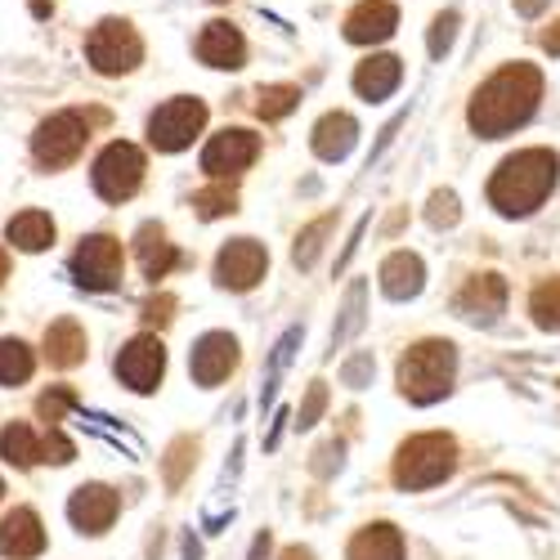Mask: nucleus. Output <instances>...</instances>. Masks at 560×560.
<instances>
[{"mask_svg":"<svg viewBox=\"0 0 560 560\" xmlns=\"http://www.w3.org/2000/svg\"><path fill=\"white\" fill-rule=\"evenodd\" d=\"M538 100H542V72L534 63H506L476 90L466 121H471L480 139H502L534 117Z\"/></svg>","mask_w":560,"mask_h":560,"instance_id":"nucleus-1","label":"nucleus"},{"mask_svg":"<svg viewBox=\"0 0 560 560\" xmlns=\"http://www.w3.org/2000/svg\"><path fill=\"white\" fill-rule=\"evenodd\" d=\"M556 171H560V162H556L551 149H521V153H511L493 171V179H489V202L502 215H529L556 189Z\"/></svg>","mask_w":560,"mask_h":560,"instance_id":"nucleus-2","label":"nucleus"},{"mask_svg":"<svg viewBox=\"0 0 560 560\" xmlns=\"http://www.w3.org/2000/svg\"><path fill=\"white\" fill-rule=\"evenodd\" d=\"M453 368L457 354L448 341H417L404 359H399V390L412 404H435L453 390Z\"/></svg>","mask_w":560,"mask_h":560,"instance_id":"nucleus-3","label":"nucleus"},{"mask_svg":"<svg viewBox=\"0 0 560 560\" xmlns=\"http://www.w3.org/2000/svg\"><path fill=\"white\" fill-rule=\"evenodd\" d=\"M457 444L453 435H412L395 457V485L404 489H431L453 476Z\"/></svg>","mask_w":560,"mask_h":560,"instance_id":"nucleus-4","label":"nucleus"},{"mask_svg":"<svg viewBox=\"0 0 560 560\" xmlns=\"http://www.w3.org/2000/svg\"><path fill=\"white\" fill-rule=\"evenodd\" d=\"M85 59L104 77H121V72L139 68V59H144V40H139V32L126 19H104L95 32L85 36Z\"/></svg>","mask_w":560,"mask_h":560,"instance_id":"nucleus-5","label":"nucleus"},{"mask_svg":"<svg viewBox=\"0 0 560 560\" xmlns=\"http://www.w3.org/2000/svg\"><path fill=\"white\" fill-rule=\"evenodd\" d=\"M85 139H90V117H81V113H55V117H45V121L36 126L32 153H36L40 166L59 171V166H68V162L81 158Z\"/></svg>","mask_w":560,"mask_h":560,"instance_id":"nucleus-6","label":"nucleus"},{"mask_svg":"<svg viewBox=\"0 0 560 560\" xmlns=\"http://www.w3.org/2000/svg\"><path fill=\"white\" fill-rule=\"evenodd\" d=\"M202 126H207V104L179 95V100L162 104V108L149 117V144H153L158 153H179V149H189L194 139L202 135Z\"/></svg>","mask_w":560,"mask_h":560,"instance_id":"nucleus-7","label":"nucleus"},{"mask_svg":"<svg viewBox=\"0 0 560 560\" xmlns=\"http://www.w3.org/2000/svg\"><path fill=\"white\" fill-rule=\"evenodd\" d=\"M90 179H95V194L100 198L126 202L139 189V184H144V153H139L135 144H126V139H117V144H108L95 158V171H90Z\"/></svg>","mask_w":560,"mask_h":560,"instance_id":"nucleus-8","label":"nucleus"},{"mask_svg":"<svg viewBox=\"0 0 560 560\" xmlns=\"http://www.w3.org/2000/svg\"><path fill=\"white\" fill-rule=\"evenodd\" d=\"M72 273L77 283L90 288V292H108L117 288L121 278V243L113 238V233H95V238H85L72 256Z\"/></svg>","mask_w":560,"mask_h":560,"instance_id":"nucleus-9","label":"nucleus"},{"mask_svg":"<svg viewBox=\"0 0 560 560\" xmlns=\"http://www.w3.org/2000/svg\"><path fill=\"white\" fill-rule=\"evenodd\" d=\"M260 153V139L243 126H233V130H220L207 139V149H202V171L211 179H229V175H243Z\"/></svg>","mask_w":560,"mask_h":560,"instance_id":"nucleus-10","label":"nucleus"},{"mask_svg":"<svg viewBox=\"0 0 560 560\" xmlns=\"http://www.w3.org/2000/svg\"><path fill=\"white\" fill-rule=\"evenodd\" d=\"M269 269V256L260 243L252 238H238V243H229L220 256H215V283L229 288V292H252L260 278Z\"/></svg>","mask_w":560,"mask_h":560,"instance_id":"nucleus-11","label":"nucleus"},{"mask_svg":"<svg viewBox=\"0 0 560 560\" xmlns=\"http://www.w3.org/2000/svg\"><path fill=\"white\" fill-rule=\"evenodd\" d=\"M162 372H166V350H162L158 337H135V341L117 354V377H121L135 395L158 390Z\"/></svg>","mask_w":560,"mask_h":560,"instance_id":"nucleus-12","label":"nucleus"},{"mask_svg":"<svg viewBox=\"0 0 560 560\" xmlns=\"http://www.w3.org/2000/svg\"><path fill=\"white\" fill-rule=\"evenodd\" d=\"M117 511H121V498L108 485H81L68 502V516L81 534H104L117 521Z\"/></svg>","mask_w":560,"mask_h":560,"instance_id":"nucleus-13","label":"nucleus"},{"mask_svg":"<svg viewBox=\"0 0 560 560\" xmlns=\"http://www.w3.org/2000/svg\"><path fill=\"white\" fill-rule=\"evenodd\" d=\"M189 368H194V382L198 386H220L233 368H238V341L229 332H207L194 354H189Z\"/></svg>","mask_w":560,"mask_h":560,"instance_id":"nucleus-14","label":"nucleus"},{"mask_svg":"<svg viewBox=\"0 0 560 560\" xmlns=\"http://www.w3.org/2000/svg\"><path fill=\"white\" fill-rule=\"evenodd\" d=\"M198 59H202L207 68L233 72V68L247 63V40H243V32L233 27V23L215 19V23H207V27L198 32Z\"/></svg>","mask_w":560,"mask_h":560,"instance_id":"nucleus-15","label":"nucleus"},{"mask_svg":"<svg viewBox=\"0 0 560 560\" xmlns=\"http://www.w3.org/2000/svg\"><path fill=\"white\" fill-rule=\"evenodd\" d=\"M45 551V529L32 506H14L5 521H0V556L5 560H32Z\"/></svg>","mask_w":560,"mask_h":560,"instance_id":"nucleus-16","label":"nucleus"},{"mask_svg":"<svg viewBox=\"0 0 560 560\" xmlns=\"http://www.w3.org/2000/svg\"><path fill=\"white\" fill-rule=\"evenodd\" d=\"M395 27H399V10L390 0H359V5L346 14V40H354V45L386 40Z\"/></svg>","mask_w":560,"mask_h":560,"instance_id":"nucleus-17","label":"nucleus"},{"mask_svg":"<svg viewBox=\"0 0 560 560\" xmlns=\"http://www.w3.org/2000/svg\"><path fill=\"white\" fill-rule=\"evenodd\" d=\"M502 305H506V283L498 273H476L457 296V310L471 323H493L502 314Z\"/></svg>","mask_w":560,"mask_h":560,"instance_id":"nucleus-18","label":"nucleus"},{"mask_svg":"<svg viewBox=\"0 0 560 560\" xmlns=\"http://www.w3.org/2000/svg\"><path fill=\"white\" fill-rule=\"evenodd\" d=\"M135 256H139V269H144V278H153V283L179 265V252H175V243H166L162 224H144V229L135 233Z\"/></svg>","mask_w":560,"mask_h":560,"instance_id":"nucleus-19","label":"nucleus"},{"mask_svg":"<svg viewBox=\"0 0 560 560\" xmlns=\"http://www.w3.org/2000/svg\"><path fill=\"white\" fill-rule=\"evenodd\" d=\"M404 81V63L395 59V55H372V59H363L359 68H354V90L363 100H386L390 90Z\"/></svg>","mask_w":560,"mask_h":560,"instance_id":"nucleus-20","label":"nucleus"},{"mask_svg":"<svg viewBox=\"0 0 560 560\" xmlns=\"http://www.w3.org/2000/svg\"><path fill=\"white\" fill-rule=\"evenodd\" d=\"M354 135H359V126H354L350 113H328L314 126V153L323 162H341L354 149Z\"/></svg>","mask_w":560,"mask_h":560,"instance_id":"nucleus-21","label":"nucleus"},{"mask_svg":"<svg viewBox=\"0 0 560 560\" xmlns=\"http://www.w3.org/2000/svg\"><path fill=\"white\" fill-rule=\"evenodd\" d=\"M382 292L390 301H408L422 292V260H417L412 252H395L386 265H382Z\"/></svg>","mask_w":560,"mask_h":560,"instance_id":"nucleus-22","label":"nucleus"},{"mask_svg":"<svg viewBox=\"0 0 560 560\" xmlns=\"http://www.w3.org/2000/svg\"><path fill=\"white\" fill-rule=\"evenodd\" d=\"M350 560H404V534L395 525H368L354 534Z\"/></svg>","mask_w":560,"mask_h":560,"instance_id":"nucleus-23","label":"nucleus"},{"mask_svg":"<svg viewBox=\"0 0 560 560\" xmlns=\"http://www.w3.org/2000/svg\"><path fill=\"white\" fill-rule=\"evenodd\" d=\"M45 359H50L55 368H77L85 359V332H81V323L59 318L55 328L45 332Z\"/></svg>","mask_w":560,"mask_h":560,"instance_id":"nucleus-24","label":"nucleus"},{"mask_svg":"<svg viewBox=\"0 0 560 560\" xmlns=\"http://www.w3.org/2000/svg\"><path fill=\"white\" fill-rule=\"evenodd\" d=\"M5 238L23 252H45L55 243V220L45 211H19L10 224H5Z\"/></svg>","mask_w":560,"mask_h":560,"instance_id":"nucleus-25","label":"nucleus"},{"mask_svg":"<svg viewBox=\"0 0 560 560\" xmlns=\"http://www.w3.org/2000/svg\"><path fill=\"white\" fill-rule=\"evenodd\" d=\"M0 457L14 462V466H32V462H40V440H36V431L23 427V422L5 427V431H0Z\"/></svg>","mask_w":560,"mask_h":560,"instance_id":"nucleus-26","label":"nucleus"},{"mask_svg":"<svg viewBox=\"0 0 560 560\" xmlns=\"http://www.w3.org/2000/svg\"><path fill=\"white\" fill-rule=\"evenodd\" d=\"M32 350L23 341H0V386H23L32 377Z\"/></svg>","mask_w":560,"mask_h":560,"instance_id":"nucleus-27","label":"nucleus"},{"mask_svg":"<svg viewBox=\"0 0 560 560\" xmlns=\"http://www.w3.org/2000/svg\"><path fill=\"white\" fill-rule=\"evenodd\" d=\"M529 314H534L538 328L560 332V278H547V283L534 288V296H529Z\"/></svg>","mask_w":560,"mask_h":560,"instance_id":"nucleus-28","label":"nucleus"},{"mask_svg":"<svg viewBox=\"0 0 560 560\" xmlns=\"http://www.w3.org/2000/svg\"><path fill=\"white\" fill-rule=\"evenodd\" d=\"M301 100V90L296 85H260V95H256V113L265 121H278V117H288Z\"/></svg>","mask_w":560,"mask_h":560,"instance_id":"nucleus-29","label":"nucleus"},{"mask_svg":"<svg viewBox=\"0 0 560 560\" xmlns=\"http://www.w3.org/2000/svg\"><path fill=\"white\" fill-rule=\"evenodd\" d=\"M332 229V215H323V220H314L301 238H296V252H292V260L301 265V269H310L314 265V256H318V247H323V233Z\"/></svg>","mask_w":560,"mask_h":560,"instance_id":"nucleus-30","label":"nucleus"},{"mask_svg":"<svg viewBox=\"0 0 560 560\" xmlns=\"http://www.w3.org/2000/svg\"><path fill=\"white\" fill-rule=\"evenodd\" d=\"M194 207H198L202 220H215V215H224V211L238 207V198H233L229 184H215V189H202V194L194 198Z\"/></svg>","mask_w":560,"mask_h":560,"instance_id":"nucleus-31","label":"nucleus"},{"mask_svg":"<svg viewBox=\"0 0 560 560\" xmlns=\"http://www.w3.org/2000/svg\"><path fill=\"white\" fill-rule=\"evenodd\" d=\"M68 408H77V395H72L68 386H55L50 395H40V404H36V412H40L50 427H59V422H63V412H68Z\"/></svg>","mask_w":560,"mask_h":560,"instance_id":"nucleus-32","label":"nucleus"},{"mask_svg":"<svg viewBox=\"0 0 560 560\" xmlns=\"http://www.w3.org/2000/svg\"><path fill=\"white\" fill-rule=\"evenodd\" d=\"M72 457H77L72 440H68L59 427H50V435L40 440V462H59V466H63V462H72Z\"/></svg>","mask_w":560,"mask_h":560,"instance_id":"nucleus-33","label":"nucleus"},{"mask_svg":"<svg viewBox=\"0 0 560 560\" xmlns=\"http://www.w3.org/2000/svg\"><path fill=\"white\" fill-rule=\"evenodd\" d=\"M189 453H198V448H194V440H175L171 462H166V480H171V485H179V480H184V466H189Z\"/></svg>","mask_w":560,"mask_h":560,"instance_id":"nucleus-34","label":"nucleus"},{"mask_svg":"<svg viewBox=\"0 0 560 560\" xmlns=\"http://www.w3.org/2000/svg\"><path fill=\"white\" fill-rule=\"evenodd\" d=\"M453 27H457V14H440V19H435V32H431V55H435V59L453 45Z\"/></svg>","mask_w":560,"mask_h":560,"instance_id":"nucleus-35","label":"nucleus"},{"mask_svg":"<svg viewBox=\"0 0 560 560\" xmlns=\"http://www.w3.org/2000/svg\"><path fill=\"white\" fill-rule=\"evenodd\" d=\"M457 220V198L453 194H435V202H431V224L440 229V224H453Z\"/></svg>","mask_w":560,"mask_h":560,"instance_id":"nucleus-36","label":"nucleus"},{"mask_svg":"<svg viewBox=\"0 0 560 560\" xmlns=\"http://www.w3.org/2000/svg\"><path fill=\"white\" fill-rule=\"evenodd\" d=\"M359 305H363V292L354 288V292H350V305H346V323H341V328L332 332V341H346V337L359 328Z\"/></svg>","mask_w":560,"mask_h":560,"instance_id":"nucleus-37","label":"nucleus"},{"mask_svg":"<svg viewBox=\"0 0 560 560\" xmlns=\"http://www.w3.org/2000/svg\"><path fill=\"white\" fill-rule=\"evenodd\" d=\"M323 404H328V390L314 382V386H310V399H305V408H301V427H314V417L323 412Z\"/></svg>","mask_w":560,"mask_h":560,"instance_id":"nucleus-38","label":"nucleus"},{"mask_svg":"<svg viewBox=\"0 0 560 560\" xmlns=\"http://www.w3.org/2000/svg\"><path fill=\"white\" fill-rule=\"evenodd\" d=\"M171 310H175V296H153L149 305H144V323H171Z\"/></svg>","mask_w":560,"mask_h":560,"instance_id":"nucleus-39","label":"nucleus"},{"mask_svg":"<svg viewBox=\"0 0 560 560\" xmlns=\"http://www.w3.org/2000/svg\"><path fill=\"white\" fill-rule=\"evenodd\" d=\"M368 372H372V359H368V354H359V359H350V363H346L341 377H346L350 386H363V382H368Z\"/></svg>","mask_w":560,"mask_h":560,"instance_id":"nucleus-40","label":"nucleus"},{"mask_svg":"<svg viewBox=\"0 0 560 560\" xmlns=\"http://www.w3.org/2000/svg\"><path fill=\"white\" fill-rule=\"evenodd\" d=\"M542 50H547V55H560V19L542 32Z\"/></svg>","mask_w":560,"mask_h":560,"instance_id":"nucleus-41","label":"nucleus"},{"mask_svg":"<svg viewBox=\"0 0 560 560\" xmlns=\"http://www.w3.org/2000/svg\"><path fill=\"white\" fill-rule=\"evenodd\" d=\"M542 5H547V0H516V10H521V14H529V19H534V14H542Z\"/></svg>","mask_w":560,"mask_h":560,"instance_id":"nucleus-42","label":"nucleus"},{"mask_svg":"<svg viewBox=\"0 0 560 560\" xmlns=\"http://www.w3.org/2000/svg\"><path fill=\"white\" fill-rule=\"evenodd\" d=\"M283 560H314V556H310L305 547H288V551H283Z\"/></svg>","mask_w":560,"mask_h":560,"instance_id":"nucleus-43","label":"nucleus"},{"mask_svg":"<svg viewBox=\"0 0 560 560\" xmlns=\"http://www.w3.org/2000/svg\"><path fill=\"white\" fill-rule=\"evenodd\" d=\"M5 278H10V252L0 247V283H5Z\"/></svg>","mask_w":560,"mask_h":560,"instance_id":"nucleus-44","label":"nucleus"},{"mask_svg":"<svg viewBox=\"0 0 560 560\" xmlns=\"http://www.w3.org/2000/svg\"><path fill=\"white\" fill-rule=\"evenodd\" d=\"M0 493H5V485H0Z\"/></svg>","mask_w":560,"mask_h":560,"instance_id":"nucleus-45","label":"nucleus"}]
</instances>
